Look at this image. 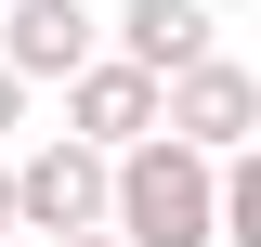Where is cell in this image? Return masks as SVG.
<instances>
[{"label":"cell","instance_id":"6da1fadb","mask_svg":"<svg viewBox=\"0 0 261 247\" xmlns=\"http://www.w3.org/2000/svg\"><path fill=\"white\" fill-rule=\"evenodd\" d=\"M118 234L130 247H222V156L157 130L118 156Z\"/></svg>","mask_w":261,"mask_h":247},{"label":"cell","instance_id":"7a4b0ae2","mask_svg":"<svg viewBox=\"0 0 261 247\" xmlns=\"http://www.w3.org/2000/svg\"><path fill=\"white\" fill-rule=\"evenodd\" d=\"M13 208H27V234H105L118 221V156L79 143V130H39L27 156H13Z\"/></svg>","mask_w":261,"mask_h":247},{"label":"cell","instance_id":"3957f363","mask_svg":"<svg viewBox=\"0 0 261 247\" xmlns=\"http://www.w3.org/2000/svg\"><path fill=\"white\" fill-rule=\"evenodd\" d=\"M65 130L105 143V156L157 143V130H170V78H157V65H130V52H92L79 78H65Z\"/></svg>","mask_w":261,"mask_h":247},{"label":"cell","instance_id":"277c9868","mask_svg":"<svg viewBox=\"0 0 261 247\" xmlns=\"http://www.w3.org/2000/svg\"><path fill=\"white\" fill-rule=\"evenodd\" d=\"M170 130H183V143H209V156H248V143H261V78H248L235 52L183 65V78H170Z\"/></svg>","mask_w":261,"mask_h":247},{"label":"cell","instance_id":"5b68a950","mask_svg":"<svg viewBox=\"0 0 261 247\" xmlns=\"http://www.w3.org/2000/svg\"><path fill=\"white\" fill-rule=\"evenodd\" d=\"M0 52L27 65V78H53V91H65V78H79L92 52H118V39H105L92 0H13V13H0Z\"/></svg>","mask_w":261,"mask_h":247},{"label":"cell","instance_id":"8992f818","mask_svg":"<svg viewBox=\"0 0 261 247\" xmlns=\"http://www.w3.org/2000/svg\"><path fill=\"white\" fill-rule=\"evenodd\" d=\"M118 39L130 65H157V78H183V65H209L222 52V26H209V0H118Z\"/></svg>","mask_w":261,"mask_h":247},{"label":"cell","instance_id":"52a82bcc","mask_svg":"<svg viewBox=\"0 0 261 247\" xmlns=\"http://www.w3.org/2000/svg\"><path fill=\"white\" fill-rule=\"evenodd\" d=\"M222 247H261V143L222 156Z\"/></svg>","mask_w":261,"mask_h":247},{"label":"cell","instance_id":"ba28073f","mask_svg":"<svg viewBox=\"0 0 261 247\" xmlns=\"http://www.w3.org/2000/svg\"><path fill=\"white\" fill-rule=\"evenodd\" d=\"M27 91H39V78H27V65H13V52H0V143L27 130Z\"/></svg>","mask_w":261,"mask_h":247},{"label":"cell","instance_id":"9c48e42d","mask_svg":"<svg viewBox=\"0 0 261 247\" xmlns=\"http://www.w3.org/2000/svg\"><path fill=\"white\" fill-rule=\"evenodd\" d=\"M0 234H27V208H13V143H0Z\"/></svg>","mask_w":261,"mask_h":247},{"label":"cell","instance_id":"30bf717a","mask_svg":"<svg viewBox=\"0 0 261 247\" xmlns=\"http://www.w3.org/2000/svg\"><path fill=\"white\" fill-rule=\"evenodd\" d=\"M53 247H130V234H118V221H105V234H53Z\"/></svg>","mask_w":261,"mask_h":247},{"label":"cell","instance_id":"8fae6325","mask_svg":"<svg viewBox=\"0 0 261 247\" xmlns=\"http://www.w3.org/2000/svg\"><path fill=\"white\" fill-rule=\"evenodd\" d=\"M0 247H27V234H0Z\"/></svg>","mask_w":261,"mask_h":247}]
</instances>
